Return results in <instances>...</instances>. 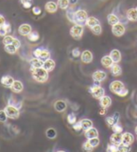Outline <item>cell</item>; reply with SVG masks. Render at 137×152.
<instances>
[{"mask_svg": "<svg viewBox=\"0 0 137 152\" xmlns=\"http://www.w3.org/2000/svg\"><path fill=\"white\" fill-rule=\"evenodd\" d=\"M134 141V136L130 134V133H124L122 134V143L125 146L130 147Z\"/></svg>", "mask_w": 137, "mask_h": 152, "instance_id": "8fae6325", "label": "cell"}, {"mask_svg": "<svg viewBox=\"0 0 137 152\" xmlns=\"http://www.w3.org/2000/svg\"><path fill=\"white\" fill-rule=\"evenodd\" d=\"M107 74L103 70H97L93 74V79L95 82H103L106 78Z\"/></svg>", "mask_w": 137, "mask_h": 152, "instance_id": "9c48e42d", "label": "cell"}, {"mask_svg": "<svg viewBox=\"0 0 137 152\" xmlns=\"http://www.w3.org/2000/svg\"><path fill=\"white\" fill-rule=\"evenodd\" d=\"M13 39H14V37H11V36H6V37H3V44H4V45L12 44Z\"/></svg>", "mask_w": 137, "mask_h": 152, "instance_id": "60d3db41", "label": "cell"}, {"mask_svg": "<svg viewBox=\"0 0 137 152\" xmlns=\"http://www.w3.org/2000/svg\"><path fill=\"white\" fill-rule=\"evenodd\" d=\"M7 35H8V32L6 31V29H5V27L4 26H2L1 28H0V37H6Z\"/></svg>", "mask_w": 137, "mask_h": 152, "instance_id": "f907efd6", "label": "cell"}, {"mask_svg": "<svg viewBox=\"0 0 137 152\" xmlns=\"http://www.w3.org/2000/svg\"><path fill=\"white\" fill-rule=\"evenodd\" d=\"M109 56L112 59L114 64H119L121 61V53L119 50H112L110 52Z\"/></svg>", "mask_w": 137, "mask_h": 152, "instance_id": "4fadbf2b", "label": "cell"}, {"mask_svg": "<svg viewBox=\"0 0 137 152\" xmlns=\"http://www.w3.org/2000/svg\"><path fill=\"white\" fill-rule=\"evenodd\" d=\"M106 123L108 124V126H110V127H112L115 123H117V122H119L113 116H112V117H107V118H106Z\"/></svg>", "mask_w": 137, "mask_h": 152, "instance_id": "f35d334b", "label": "cell"}, {"mask_svg": "<svg viewBox=\"0 0 137 152\" xmlns=\"http://www.w3.org/2000/svg\"><path fill=\"white\" fill-rule=\"evenodd\" d=\"M4 110L6 112L7 116H8V118H12V120H16V118H18L20 117V109L15 107H13V105L8 104L4 108Z\"/></svg>", "mask_w": 137, "mask_h": 152, "instance_id": "277c9868", "label": "cell"}, {"mask_svg": "<svg viewBox=\"0 0 137 152\" xmlns=\"http://www.w3.org/2000/svg\"><path fill=\"white\" fill-rule=\"evenodd\" d=\"M24 9H30L32 7V0H20Z\"/></svg>", "mask_w": 137, "mask_h": 152, "instance_id": "7bdbcfd3", "label": "cell"}, {"mask_svg": "<svg viewBox=\"0 0 137 152\" xmlns=\"http://www.w3.org/2000/svg\"><path fill=\"white\" fill-rule=\"evenodd\" d=\"M71 53H72V56L75 57V58L80 57V55H81V52H80L79 49H77V48H76V49H74L73 50H72Z\"/></svg>", "mask_w": 137, "mask_h": 152, "instance_id": "bcb514c9", "label": "cell"}, {"mask_svg": "<svg viewBox=\"0 0 137 152\" xmlns=\"http://www.w3.org/2000/svg\"><path fill=\"white\" fill-rule=\"evenodd\" d=\"M46 135H47V137L50 138V139H54V138L57 136V132L53 128H49L47 131H46Z\"/></svg>", "mask_w": 137, "mask_h": 152, "instance_id": "f546056e", "label": "cell"}, {"mask_svg": "<svg viewBox=\"0 0 137 152\" xmlns=\"http://www.w3.org/2000/svg\"><path fill=\"white\" fill-rule=\"evenodd\" d=\"M33 55H34L36 58L40 59V60H42V61H46V60H48V59H50V51L47 50L36 49L33 51Z\"/></svg>", "mask_w": 137, "mask_h": 152, "instance_id": "52a82bcc", "label": "cell"}, {"mask_svg": "<svg viewBox=\"0 0 137 152\" xmlns=\"http://www.w3.org/2000/svg\"><path fill=\"white\" fill-rule=\"evenodd\" d=\"M4 50H5V51H7V52H8V53H9V54H14V53H16L17 50H18V49H17L13 44L5 45Z\"/></svg>", "mask_w": 137, "mask_h": 152, "instance_id": "f1b7e54d", "label": "cell"}, {"mask_svg": "<svg viewBox=\"0 0 137 152\" xmlns=\"http://www.w3.org/2000/svg\"><path fill=\"white\" fill-rule=\"evenodd\" d=\"M66 17H67V19L69 20L71 23H75V11L71 10H67L66 11Z\"/></svg>", "mask_w": 137, "mask_h": 152, "instance_id": "d590c367", "label": "cell"}, {"mask_svg": "<svg viewBox=\"0 0 137 152\" xmlns=\"http://www.w3.org/2000/svg\"><path fill=\"white\" fill-rule=\"evenodd\" d=\"M9 105H13V107H17V108H21L22 107V102H18V101H16L15 100V98L14 97H10L9 99Z\"/></svg>", "mask_w": 137, "mask_h": 152, "instance_id": "d6a6232c", "label": "cell"}, {"mask_svg": "<svg viewBox=\"0 0 137 152\" xmlns=\"http://www.w3.org/2000/svg\"><path fill=\"white\" fill-rule=\"evenodd\" d=\"M101 64L104 68H111V66L114 64V62L109 55H104L101 59Z\"/></svg>", "mask_w": 137, "mask_h": 152, "instance_id": "5bb4252c", "label": "cell"}, {"mask_svg": "<svg viewBox=\"0 0 137 152\" xmlns=\"http://www.w3.org/2000/svg\"><path fill=\"white\" fill-rule=\"evenodd\" d=\"M135 133L137 134V126H136V128H135Z\"/></svg>", "mask_w": 137, "mask_h": 152, "instance_id": "11a10c76", "label": "cell"}, {"mask_svg": "<svg viewBox=\"0 0 137 152\" xmlns=\"http://www.w3.org/2000/svg\"><path fill=\"white\" fill-rule=\"evenodd\" d=\"M31 72H32V77L37 82H46L49 78V72L45 68H34L31 67Z\"/></svg>", "mask_w": 137, "mask_h": 152, "instance_id": "7a4b0ae2", "label": "cell"}, {"mask_svg": "<svg viewBox=\"0 0 137 152\" xmlns=\"http://www.w3.org/2000/svg\"><path fill=\"white\" fill-rule=\"evenodd\" d=\"M10 89L12 90V91L16 92V94H19V92H21L23 90V85L20 80H15L13 82Z\"/></svg>", "mask_w": 137, "mask_h": 152, "instance_id": "44dd1931", "label": "cell"}, {"mask_svg": "<svg viewBox=\"0 0 137 152\" xmlns=\"http://www.w3.org/2000/svg\"><path fill=\"white\" fill-rule=\"evenodd\" d=\"M106 108L102 107V109L99 111V114H100V115H104V114H106Z\"/></svg>", "mask_w": 137, "mask_h": 152, "instance_id": "f5cc1de1", "label": "cell"}, {"mask_svg": "<svg viewBox=\"0 0 137 152\" xmlns=\"http://www.w3.org/2000/svg\"><path fill=\"white\" fill-rule=\"evenodd\" d=\"M88 141L90 142V144L93 148H96L97 146H99V144H100V140H99V138H98V137L91 138V139H88Z\"/></svg>", "mask_w": 137, "mask_h": 152, "instance_id": "ab89813d", "label": "cell"}, {"mask_svg": "<svg viewBox=\"0 0 137 152\" xmlns=\"http://www.w3.org/2000/svg\"><path fill=\"white\" fill-rule=\"evenodd\" d=\"M80 122L82 125V129L84 131H87L90 128H93V121H91L90 120H89V118H84V120H81Z\"/></svg>", "mask_w": 137, "mask_h": 152, "instance_id": "83f0119b", "label": "cell"}, {"mask_svg": "<svg viewBox=\"0 0 137 152\" xmlns=\"http://www.w3.org/2000/svg\"><path fill=\"white\" fill-rule=\"evenodd\" d=\"M110 72H111V74H112L114 77H119V76L121 75L122 70H121V67H120V64H114L112 66H111V68H110Z\"/></svg>", "mask_w": 137, "mask_h": 152, "instance_id": "cb8c5ba5", "label": "cell"}, {"mask_svg": "<svg viewBox=\"0 0 137 152\" xmlns=\"http://www.w3.org/2000/svg\"><path fill=\"white\" fill-rule=\"evenodd\" d=\"M111 104H112V100H111V98L107 95H103L101 99H100V104L101 107H103V108H107L109 107Z\"/></svg>", "mask_w": 137, "mask_h": 152, "instance_id": "d6986e66", "label": "cell"}, {"mask_svg": "<svg viewBox=\"0 0 137 152\" xmlns=\"http://www.w3.org/2000/svg\"><path fill=\"white\" fill-rule=\"evenodd\" d=\"M7 120H8V116H7L5 110H0V122L2 123H5L7 121Z\"/></svg>", "mask_w": 137, "mask_h": 152, "instance_id": "ee69618b", "label": "cell"}, {"mask_svg": "<svg viewBox=\"0 0 137 152\" xmlns=\"http://www.w3.org/2000/svg\"><path fill=\"white\" fill-rule=\"evenodd\" d=\"M32 12L34 15H40L42 11H41V9L39 8V7H33Z\"/></svg>", "mask_w": 137, "mask_h": 152, "instance_id": "c3c4849f", "label": "cell"}, {"mask_svg": "<svg viewBox=\"0 0 137 152\" xmlns=\"http://www.w3.org/2000/svg\"><path fill=\"white\" fill-rule=\"evenodd\" d=\"M89 91L95 99H99V100L104 95V89L99 85L91 86V87H90V89H89Z\"/></svg>", "mask_w": 137, "mask_h": 152, "instance_id": "5b68a950", "label": "cell"}, {"mask_svg": "<svg viewBox=\"0 0 137 152\" xmlns=\"http://www.w3.org/2000/svg\"><path fill=\"white\" fill-rule=\"evenodd\" d=\"M119 152H130V148L123 144H120L119 145Z\"/></svg>", "mask_w": 137, "mask_h": 152, "instance_id": "f6af8a7d", "label": "cell"}, {"mask_svg": "<svg viewBox=\"0 0 137 152\" xmlns=\"http://www.w3.org/2000/svg\"><path fill=\"white\" fill-rule=\"evenodd\" d=\"M55 67V62L51 59H48V60L44 61V64H43V68H45L48 72H50L54 69Z\"/></svg>", "mask_w": 137, "mask_h": 152, "instance_id": "d4e9b609", "label": "cell"}, {"mask_svg": "<svg viewBox=\"0 0 137 152\" xmlns=\"http://www.w3.org/2000/svg\"><path fill=\"white\" fill-rule=\"evenodd\" d=\"M12 44L14 45L17 49H19L20 47H21V42H20L19 39H17V38H15V37H14V39H13V42H12Z\"/></svg>", "mask_w": 137, "mask_h": 152, "instance_id": "681fc988", "label": "cell"}, {"mask_svg": "<svg viewBox=\"0 0 137 152\" xmlns=\"http://www.w3.org/2000/svg\"><path fill=\"white\" fill-rule=\"evenodd\" d=\"M82 148H83L84 151H86V152H91V151L93 150L94 148H93V146H91L89 141H87V142H85V143L83 144Z\"/></svg>", "mask_w": 137, "mask_h": 152, "instance_id": "8d00e7d4", "label": "cell"}, {"mask_svg": "<svg viewBox=\"0 0 137 152\" xmlns=\"http://www.w3.org/2000/svg\"><path fill=\"white\" fill-rule=\"evenodd\" d=\"M57 152H65V151H63V150H59V151H57Z\"/></svg>", "mask_w": 137, "mask_h": 152, "instance_id": "9f6ffc18", "label": "cell"}, {"mask_svg": "<svg viewBox=\"0 0 137 152\" xmlns=\"http://www.w3.org/2000/svg\"><path fill=\"white\" fill-rule=\"evenodd\" d=\"M98 131L95 128H90L87 131H85V136H86L87 139H91V138H95L98 137Z\"/></svg>", "mask_w": 137, "mask_h": 152, "instance_id": "603a6c76", "label": "cell"}, {"mask_svg": "<svg viewBox=\"0 0 137 152\" xmlns=\"http://www.w3.org/2000/svg\"><path fill=\"white\" fill-rule=\"evenodd\" d=\"M18 32H19V34L22 35V36H28L32 32V27H31V25L28 23H23V24L20 25Z\"/></svg>", "mask_w": 137, "mask_h": 152, "instance_id": "7c38bea8", "label": "cell"}, {"mask_svg": "<svg viewBox=\"0 0 137 152\" xmlns=\"http://www.w3.org/2000/svg\"><path fill=\"white\" fill-rule=\"evenodd\" d=\"M73 129H74L75 131H77V132H79V131L83 130V129H82L81 122H80V121H77V122L73 125Z\"/></svg>", "mask_w": 137, "mask_h": 152, "instance_id": "7dc6e473", "label": "cell"}, {"mask_svg": "<svg viewBox=\"0 0 137 152\" xmlns=\"http://www.w3.org/2000/svg\"><path fill=\"white\" fill-rule=\"evenodd\" d=\"M66 107H67L66 103L63 100H58L54 104V108L58 112H63L65 109H66Z\"/></svg>", "mask_w": 137, "mask_h": 152, "instance_id": "ac0fdd59", "label": "cell"}, {"mask_svg": "<svg viewBox=\"0 0 137 152\" xmlns=\"http://www.w3.org/2000/svg\"><path fill=\"white\" fill-rule=\"evenodd\" d=\"M125 32H126V28L121 23H119L112 26V33L116 37H121L125 34Z\"/></svg>", "mask_w": 137, "mask_h": 152, "instance_id": "ba28073f", "label": "cell"}, {"mask_svg": "<svg viewBox=\"0 0 137 152\" xmlns=\"http://www.w3.org/2000/svg\"><path fill=\"white\" fill-rule=\"evenodd\" d=\"M58 9V4H56L53 1H49L46 3L45 5V10L46 11H48L49 13H54L57 11Z\"/></svg>", "mask_w": 137, "mask_h": 152, "instance_id": "e0dca14e", "label": "cell"}, {"mask_svg": "<svg viewBox=\"0 0 137 152\" xmlns=\"http://www.w3.org/2000/svg\"><path fill=\"white\" fill-rule=\"evenodd\" d=\"M69 4V0H58V7L62 10H67Z\"/></svg>", "mask_w": 137, "mask_h": 152, "instance_id": "1f68e13d", "label": "cell"}, {"mask_svg": "<svg viewBox=\"0 0 137 152\" xmlns=\"http://www.w3.org/2000/svg\"><path fill=\"white\" fill-rule=\"evenodd\" d=\"M111 128H112V131L114 132V133H117V134H121V133H122V131H123L122 126L119 124V122H117V123H115Z\"/></svg>", "mask_w": 137, "mask_h": 152, "instance_id": "e575fe53", "label": "cell"}, {"mask_svg": "<svg viewBox=\"0 0 137 152\" xmlns=\"http://www.w3.org/2000/svg\"><path fill=\"white\" fill-rule=\"evenodd\" d=\"M86 24L88 27H90V29L93 28V27H94L95 25H98V24H100V22L98 21V20L95 18V17H89L88 19H87V21H86Z\"/></svg>", "mask_w": 137, "mask_h": 152, "instance_id": "4316f807", "label": "cell"}, {"mask_svg": "<svg viewBox=\"0 0 137 152\" xmlns=\"http://www.w3.org/2000/svg\"><path fill=\"white\" fill-rule=\"evenodd\" d=\"M107 22L111 26H113V25L120 23V19L116 14H114V13H110V14L107 16Z\"/></svg>", "mask_w": 137, "mask_h": 152, "instance_id": "484cf974", "label": "cell"}, {"mask_svg": "<svg viewBox=\"0 0 137 152\" xmlns=\"http://www.w3.org/2000/svg\"><path fill=\"white\" fill-rule=\"evenodd\" d=\"M14 81H15L14 78H13L12 77H10V76H3L1 77V79H0V82H1V84L3 86H5V87H8V88H10Z\"/></svg>", "mask_w": 137, "mask_h": 152, "instance_id": "9a60e30c", "label": "cell"}, {"mask_svg": "<svg viewBox=\"0 0 137 152\" xmlns=\"http://www.w3.org/2000/svg\"><path fill=\"white\" fill-rule=\"evenodd\" d=\"M106 152H119V146H117V145H114L112 143L107 145Z\"/></svg>", "mask_w": 137, "mask_h": 152, "instance_id": "836d02e7", "label": "cell"}, {"mask_svg": "<svg viewBox=\"0 0 137 152\" xmlns=\"http://www.w3.org/2000/svg\"><path fill=\"white\" fill-rule=\"evenodd\" d=\"M77 0H69L70 4H76V3H77Z\"/></svg>", "mask_w": 137, "mask_h": 152, "instance_id": "db71d44e", "label": "cell"}, {"mask_svg": "<svg viewBox=\"0 0 137 152\" xmlns=\"http://www.w3.org/2000/svg\"><path fill=\"white\" fill-rule=\"evenodd\" d=\"M135 9H136V10H137V7H136V8H135Z\"/></svg>", "mask_w": 137, "mask_h": 152, "instance_id": "6f0895ef", "label": "cell"}, {"mask_svg": "<svg viewBox=\"0 0 137 152\" xmlns=\"http://www.w3.org/2000/svg\"><path fill=\"white\" fill-rule=\"evenodd\" d=\"M83 32H84L83 25L75 24L73 27H71V29H70V35L75 39H79V38H81V37L83 35Z\"/></svg>", "mask_w": 137, "mask_h": 152, "instance_id": "8992f818", "label": "cell"}, {"mask_svg": "<svg viewBox=\"0 0 137 152\" xmlns=\"http://www.w3.org/2000/svg\"><path fill=\"white\" fill-rule=\"evenodd\" d=\"M89 18L88 13L84 10H78L75 11V24H85L87 19Z\"/></svg>", "mask_w": 137, "mask_h": 152, "instance_id": "3957f363", "label": "cell"}, {"mask_svg": "<svg viewBox=\"0 0 137 152\" xmlns=\"http://www.w3.org/2000/svg\"><path fill=\"white\" fill-rule=\"evenodd\" d=\"M80 59H81V62L84 64H90L93 62V55L91 53V51L90 50H84L81 52V55H80Z\"/></svg>", "mask_w": 137, "mask_h": 152, "instance_id": "30bf717a", "label": "cell"}, {"mask_svg": "<svg viewBox=\"0 0 137 152\" xmlns=\"http://www.w3.org/2000/svg\"><path fill=\"white\" fill-rule=\"evenodd\" d=\"M27 37H28V40H30L32 42H36L39 39V34L36 31H32L30 34L27 36Z\"/></svg>", "mask_w": 137, "mask_h": 152, "instance_id": "4dcf8cb0", "label": "cell"}, {"mask_svg": "<svg viewBox=\"0 0 137 152\" xmlns=\"http://www.w3.org/2000/svg\"><path fill=\"white\" fill-rule=\"evenodd\" d=\"M30 64H31V67H34V68H41V67H43L44 62L42 60H40V59L34 57V58L30 60Z\"/></svg>", "mask_w": 137, "mask_h": 152, "instance_id": "7402d4cb", "label": "cell"}, {"mask_svg": "<svg viewBox=\"0 0 137 152\" xmlns=\"http://www.w3.org/2000/svg\"><path fill=\"white\" fill-rule=\"evenodd\" d=\"M109 89L113 94L119 95L120 97H124L129 94L128 89H126L124 84L120 80H114L111 82L109 85Z\"/></svg>", "mask_w": 137, "mask_h": 152, "instance_id": "6da1fadb", "label": "cell"}, {"mask_svg": "<svg viewBox=\"0 0 137 152\" xmlns=\"http://www.w3.org/2000/svg\"><path fill=\"white\" fill-rule=\"evenodd\" d=\"M91 31H93V33L94 35H101V33H102V26L100 24L95 25L94 27L91 28Z\"/></svg>", "mask_w": 137, "mask_h": 152, "instance_id": "b9f144b4", "label": "cell"}, {"mask_svg": "<svg viewBox=\"0 0 137 152\" xmlns=\"http://www.w3.org/2000/svg\"><path fill=\"white\" fill-rule=\"evenodd\" d=\"M5 23H6V20H5V17L3 16V15H1L0 14V28L2 27V26L5 24Z\"/></svg>", "mask_w": 137, "mask_h": 152, "instance_id": "816d5d0a", "label": "cell"}, {"mask_svg": "<svg viewBox=\"0 0 137 152\" xmlns=\"http://www.w3.org/2000/svg\"><path fill=\"white\" fill-rule=\"evenodd\" d=\"M110 142L119 146L122 143V134H117V133H114L112 135L110 136Z\"/></svg>", "mask_w": 137, "mask_h": 152, "instance_id": "2e32d148", "label": "cell"}, {"mask_svg": "<svg viewBox=\"0 0 137 152\" xmlns=\"http://www.w3.org/2000/svg\"><path fill=\"white\" fill-rule=\"evenodd\" d=\"M67 121H68L69 124L74 125L77 122V117H76V115L74 113L68 114V116H67Z\"/></svg>", "mask_w": 137, "mask_h": 152, "instance_id": "74e56055", "label": "cell"}, {"mask_svg": "<svg viewBox=\"0 0 137 152\" xmlns=\"http://www.w3.org/2000/svg\"><path fill=\"white\" fill-rule=\"evenodd\" d=\"M127 19L130 22H137V10L130 9L127 11Z\"/></svg>", "mask_w": 137, "mask_h": 152, "instance_id": "ffe728a7", "label": "cell"}]
</instances>
